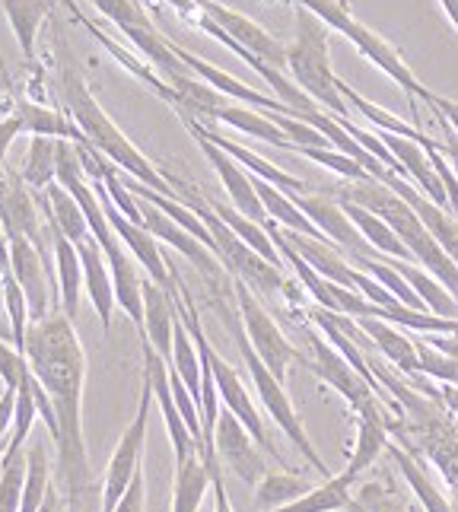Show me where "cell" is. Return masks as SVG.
I'll list each match as a JSON object with an SVG mask.
<instances>
[{
  "mask_svg": "<svg viewBox=\"0 0 458 512\" xmlns=\"http://www.w3.org/2000/svg\"><path fill=\"white\" fill-rule=\"evenodd\" d=\"M7 13V23L20 42V51L29 64H35V39H39V29L48 20L55 0H0Z\"/></svg>",
  "mask_w": 458,
  "mask_h": 512,
  "instance_id": "cell-32",
  "label": "cell"
},
{
  "mask_svg": "<svg viewBox=\"0 0 458 512\" xmlns=\"http://www.w3.org/2000/svg\"><path fill=\"white\" fill-rule=\"evenodd\" d=\"M23 134V125H20V118H16L13 112L0 118V169L7 166V153L13 147V140Z\"/></svg>",
  "mask_w": 458,
  "mask_h": 512,
  "instance_id": "cell-52",
  "label": "cell"
},
{
  "mask_svg": "<svg viewBox=\"0 0 458 512\" xmlns=\"http://www.w3.org/2000/svg\"><path fill=\"white\" fill-rule=\"evenodd\" d=\"M427 105L436 112V118H439V121H446V125L458 134V102H455V99L433 93V99H430Z\"/></svg>",
  "mask_w": 458,
  "mask_h": 512,
  "instance_id": "cell-54",
  "label": "cell"
},
{
  "mask_svg": "<svg viewBox=\"0 0 458 512\" xmlns=\"http://www.w3.org/2000/svg\"><path fill=\"white\" fill-rule=\"evenodd\" d=\"M347 39L354 42V48L360 51L366 61H373L385 77H392V83H398L401 90L408 93L414 112H417V99L420 102H430L433 99V90H427V86L414 77V70L404 64V58L398 55V48L392 42H385L379 32H373V29L363 26V23H354V26L347 29Z\"/></svg>",
  "mask_w": 458,
  "mask_h": 512,
  "instance_id": "cell-16",
  "label": "cell"
},
{
  "mask_svg": "<svg viewBox=\"0 0 458 512\" xmlns=\"http://www.w3.org/2000/svg\"><path fill=\"white\" fill-rule=\"evenodd\" d=\"M306 338L312 344V360H309V369L315 376H319L328 388H334L338 395H344V401L350 404V411H363L366 404L379 401V395L373 392V385H369L354 366H350L338 350H334L322 334H315L312 328H306Z\"/></svg>",
  "mask_w": 458,
  "mask_h": 512,
  "instance_id": "cell-12",
  "label": "cell"
},
{
  "mask_svg": "<svg viewBox=\"0 0 458 512\" xmlns=\"http://www.w3.org/2000/svg\"><path fill=\"white\" fill-rule=\"evenodd\" d=\"M20 175L32 191H45L55 185L58 182V140L55 137H32Z\"/></svg>",
  "mask_w": 458,
  "mask_h": 512,
  "instance_id": "cell-40",
  "label": "cell"
},
{
  "mask_svg": "<svg viewBox=\"0 0 458 512\" xmlns=\"http://www.w3.org/2000/svg\"><path fill=\"white\" fill-rule=\"evenodd\" d=\"M39 512H67L64 497H61V490H58V487H51V490H48V500H45V506H42Z\"/></svg>",
  "mask_w": 458,
  "mask_h": 512,
  "instance_id": "cell-57",
  "label": "cell"
},
{
  "mask_svg": "<svg viewBox=\"0 0 458 512\" xmlns=\"http://www.w3.org/2000/svg\"><path fill=\"white\" fill-rule=\"evenodd\" d=\"M45 223H48V236H51V258H55L58 309L74 322L80 312V296H83V261H80L77 245L70 242L51 220H45Z\"/></svg>",
  "mask_w": 458,
  "mask_h": 512,
  "instance_id": "cell-22",
  "label": "cell"
},
{
  "mask_svg": "<svg viewBox=\"0 0 458 512\" xmlns=\"http://www.w3.org/2000/svg\"><path fill=\"white\" fill-rule=\"evenodd\" d=\"M354 417H357V439H354V452H350V462H347L344 478H350V481L357 484L360 474L366 468H373L376 458L385 449H389L392 430H389V408H385L382 401L366 404V408L357 411Z\"/></svg>",
  "mask_w": 458,
  "mask_h": 512,
  "instance_id": "cell-19",
  "label": "cell"
},
{
  "mask_svg": "<svg viewBox=\"0 0 458 512\" xmlns=\"http://www.w3.org/2000/svg\"><path fill=\"white\" fill-rule=\"evenodd\" d=\"M357 322L366 331V338L373 341V347L398 369L401 376H408V379H417L420 376L417 344L411 338H404V334L395 325L382 322V319H357Z\"/></svg>",
  "mask_w": 458,
  "mask_h": 512,
  "instance_id": "cell-27",
  "label": "cell"
},
{
  "mask_svg": "<svg viewBox=\"0 0 458 512\" xmlns=\"http://www.w3.org/2000/svg\"><path fill=\"white\" fill-rule=\"evenodd\" d=\"M175 293V290H172ZM169 290H163L160 284H153L150 277H144V334L150 347L160 353V357L169 363L172 360V338H175V299Z\"/></svg>",
  "mask_w": 458,
  "mask_h": 512,
  "instance_id": "cell-25",
  "label": "cell"
},
{
  "mask_svg": "<svg viewBox=\"0 0 458 512\" xmlns=\"http://www.w3.org/2000/svg\"><path fill=\"white\" fill-rule=\"evenodd\" d=\"M312 490L315 487L293 471H268L261 478V484L255 487V506L258 512H271V509H280L299 497H306Z\"/></svg>",
  "mask_w": 458,
  "mask_h": 512,
  "instance_id": "cell-41",
  "label": "cell"
},
{
  "mask_svg": "<svg viewBox=\"0 0 458 512\" xmlns=\"http://www.w3.org/2000/svg\"><path fill=\"white\" fill-rule=\"evenodd\" d=\"M7 443H10V439H7ZM7 443H0V462H4V452H7Z\"/></svg>",
  "mask_w": 458,
  "mask_h": 512,
  "instance_id": "cell-59",
  "label": "cell"
},
{
  "mask_svg": "<svg viewBox=\"0 0 458 512\" xmlns=\"http://www.w3.org/2000/svg\"><path fill=\"white\" fill-rule=\"evenodd\" d=\"M417 392H424L427 398H433V401H439L443 408L458 420V385H439V382H424V379H408Z\"/></svg>",
  "mask_w": 458,
  "mask_h": 512,
  "instance_id": "cell-49",
  "label": "cell"
},
{
  "mask_svg": "<svg viewBox=\"0 0 458 512\" xmlns=\"http://www.w3.org/2000/svg\"><path fill=\"white\" fill-rule=\"evenodd\" d=\"M210 487L214 481H210V468L201 452L191 455L188 462H179L172 484V512H198Z\"/></svg>",
  "mask_w": 458,
  "mask_h": 512,
  "instance_id": "cell-34",
  "label": "cell"
},
{
  "mask_svg": "<svg viewBox=\"0 0 458 512\" xmlns=\"http://www.w3.org/2000/svg\"><path fill=\"white\" fill-rule=\"evenodd\" d=\"M443 4V10H446V16L452 20V26L458 29V0H439Z\"/></svg>",
  "mask_w": 458,
  "mask_h": 512,
  "instance_id": "cell-58",
  "label": "cell"
},
{
  "mask_svg": "<svg viewBox=\"0 0 458 512\" xmlns=\"http://www.w3.org/2000/svg\"><path fill=\"white\" fill-rule=\"evenodd\" d=\"M32 188L23 182V175L16 169H0V223H4L7 236H26L35 249L48 258L45 242V214L39 198L29 194Z\"/></svg>",
  "mask_w": 458,
  "mask_h": 512,
  "instance_id": "cell-9",
  "label": "cell"
},
{
  "mask_svg": "<svg viewBox=\"0 0 458 512\" xmlns=\"http://www.w3.org/2000/svg\"><path fill=\"white\" fill-rule=\"evenodd\" d=\"M26 484V449H7L0 462V512H20Z\"/></svg>",
  "mask_w": 458,
  "mask_h": 512,
  "instance_id": "cell-44",
  "label": "cell"
},
{
  "mask_svg": "<svg viewBox=\"0 0 458 512\" xmlns=\"http://www.w3.org/2000/svg\"><path fill=\"white\" fill-rule=\"evenodd\" d=\"M77 252H80V261H83V293L90 296V303L99 315V322L105 331H112V315H115V280H112V271H109V261H105L99 242L90 236L77 242Z\"/></svg>",
  "mask_w": 458,
  "mask_h": 512,
  "instance_id": "cell-23",
  "label": "cell"
},
{
  "mask_svg": "<svg viewBox=\"0 0 458 512\" xmlns=\"http://www.w3.org/2000/svg\"><path fill=\"white\" fill-rule=\"evenodd\" d=\"M287 74L328 115L350 118V105L338 93V74L328 55V26L303 7H296V39L287 45Z\"/></svg>",
  "mask_w": 458,
  "mask_h": 512,
  "instance_id": "cell-4",
  "label": "cell"
},
{
  "mask_svg": "<svg viewBox=\"0 0 458 512\" xmlns=\"http://www.w3.org/2000/svg\"><path fill=\"white\" fill-rule=\"evenodd\" d=\"M26 360L32 376L39 379L45 395L55 408L58 433L55 443V468H58V490L64 500L86 497V493L102 490L86 455L83 436V385H86V353L77 338L74 322L61 309L45 315L42 322H32L26 331Z\"/></svg>",
  "mask_w": 458,
  "mask_h": 512,
  "instance_id": "cell-1",
  "label": "cell"
},
{
  "mask_svg": "<svg viewBox=\"0 0 458 512\" xmlns=\"http://www.w3.org/2000/svg\"><path fill=\"white\" fill-rule=\"evenodd\" d=\"M144 503H147V484H144V468L134 474L131 487L125 490V497L118 500V506L112 512H144Z\"/></svg>",
  "mask_w": 458,
  "mask_h": 512,
  "instance_id": "cell-50",
  "label": "cell"
},
{
  "mask_svg": "<svg viewBox=\"0 0 458 512\" xmlns=\"http://www.w3.org/2000/svg\"><path fill=\"white\" fill-rule=\"evenodd\" d=\"M344 210H347V217L354 220V226L360 229V236L373 245V249L385 258H398V261H414V255L408 252V245H404L398 236H395V229L385 223L382 217H376L373 210H366L360 204H347L341 201Z\"/></svg>",
  "mask_w": 458,
  "mask_h": 512,
  "instance_id": "cell-37",
  "label": "cell"
},
{
  "mask_svg": "<svg viewBox=\"0 0 458 512\" xmlns=\"http://www.w3.org/2000/svg\"><path fill=\"white\" fill-rule=\"evenodd\" d=\"M134 198H137V194H134ZM137 201H140V217H144V229H147V233H150L156 242H166L169 249H175L182 258H188V261L195 264V268L210 280V284L220 287L226 268L217 261V255L210 252L207 245H201L195 236L188 233V229H182L172 217H166L160 207H153V204L144 201V198H137Z\"/></svg>",
  "mask_w": 458,
  "mask_h": 512,
  "instance_id": "cell-14",
  "label": "cell"
},
{
  "mask_svg": "<svg viewBox=\"0 0 458 512\" xmlns=\"http://www.w3.org/2000/svg\"><path fill=\"white\" fill-rule=\"evenodd\" d=\"M7 239H10V268L26 293L29 315H32V322H42L45 315L55 312L51 303H58V293H51L48 258L35 249L26 236H7Z\"/></svg>",
  "mask_w": 458,
  "mask_h": 512,
  "instance_id": "cell-15",
  "label": "cell"
},
{
  "mask_svg": "<svg viewBox=\"0 0 458 512\" xmlns=\"http://www.w3.org/2000/svg\"><path fill=\"white\" fill-rule=\"evenodd\" d=\"M255 179V175H252ZM255 191H258V198L264 204V210H268V220H274L277 226H284L290 229V233H299V236H309V239H325L322 236V229L315 226L303 210H299L293 204V198L287 191H280L277 185H268L264 179H255Z\"/></svg>",
  "mask_w": 458,
  "mask_h": 512,
  "instance_id": "cell-36",
  "label": "cell"
},
{
  "mask_svg": "<svg viewBox=\"0 0 458 512\" xmlns=\"http://www.w3.org/2000/svg\"><path fill=\"white\" fill-rule=\"evenodd\" d=\"M443 153H446V160H449V166L455 169V175H458V134L449 128V134H446V144H443Z\"/></svg>",
  "mask_w": 458,
  "mask_h": 512,
  "instance_id": "cell-56",
  "label": "cell"
},
{
  "mask_svg": "<svg viewBox=\"0 0 458 512\" xmlns=\"http://www.w3.org/2000/svg\"><path fill=\"white\" fill-rule=\"evenodd\" d=\"M13 115L20 118L23 134L29 137H55V140H74V144H86L80 128L70 121L67 115L48 109L42 102H32V99H16L13 102Z\"/></svg>",
  "mask_w": 458,
  "mask_h": 512,
  "instance_id": "cell-28",
  "label": "cell"
},
{
  "mask_svg": "<svg viewBox=\"0 0 458 512\" xmlns=\"http://www.w3.org/2000/svg\"><path fill=\"white\" fill-rule=\"evenodd\" d=\"M214 452L220 458V465L233 471L236 478L249 487H258L264 474H268V462H264V452L255 443V436L226 408L220 411L217 430H214Z\"/></svg>",
  "mask_w": 458,
  "mask_h": 512,
  "instance_id": "cell-10",
  "label": "cell"
},
{
  "mask_svg": "<svg viewBox=\"0 0 458 512\" xmlns=\"http://www.w3.org/2000/svg\"><path fill=\"white\" fill-rule=\"evenodd\" d=\"M455 512H458V503H455Z\"/></svg>",
  "mask_w": 458,
  "mask_h": 512,
  "instance_id": "cell-61",
  "label": "cell"
},
{
  "mask_svg": "<svg viewBox=\"0 0 458 512\" xmlns=\"http://www.w3.org/2000/svg\"><path fill=\"white\" fill-rule=\"evenodd\" d=\"M13 417H16V388H4V395H0V443L10 439Z\"/></svg>",
  "mask_w": 458,
  "mask_h": 512,
  "instance_id": "cell-53",
  "label": "cell"
},
{
  "mask_svg": "<svg viewBox=\"0 0 458 512\" xmlns=\"http://www.w3.org/2000/svg\"><path fill=\"white\" fill-rule=\"evenodd\" d=\"M417 357H420V376H427L430 382L439 385H458V363L449 353L433 347L430 341H417Z\"/></svg>",
  "mask_w": 458,
  "mask_h": 512,
  "instance_id": "cell-45",
  "label": "cell"
},
{
  "mask_svg": "<svg viewBox=\"0 0 458 512\" xmlns=\"http://www.w3.org/2000/svg\"><path fill=\"white\" fill-rule=\"evenodd\" d=\"M153 385L144 379V388H140V404L137 414L128 423V430L121 433L118 446L109 458V468H105L102 478V512H112L118 506V500L125 497V490L131 487L134 474L144 468V446H147V423H150V404H153Z\"/></svg>",
  "mask_w": 458,
  "mask_h": 512,
  "instance_id": "cell-7",
  "label": "cell"
},
{
  "mask_svg": "<svg viewBox=\"0 0 458 512\" xmlns=\"http://www.w3.org/2000/svg\"><path fill=\"white\" fill-rule=\"evenodd\" d=\"M169 185L179 191V201L188 204L195 214L201 217V223L207 226V233L214 236V255L217 261L226 268V274L233 280H242L245 287H252L255 293H264V296H277L284 293V287L290 284V280L284 277V271L274 268L271 261H264L258 252H252L249 245H245L233 229H229L214 210H210V204L204 201V194H198L195 185H188L182 179H175V175H166Z\"/></svg>",
  "mask_w": 458,
  "mask_h": 512,
  "instance_id": "cell-5",
  "label": "cell"
},
{
  "mask_svg": "<svg viewBox=\"0 0 458 512\" xmlns=\"http://www.w3.org/2000/svg\"><path fill=\"white\" fill-rule=\"evenodd\" d=\"M338 93L347 99V105L350 109H357L369 125H373L376 131H382V134H395V137H408V140H414V144H420V147H427V150H433V147H439V140H433V137H427L424 131H417L414 125H408V121H401V118H395L392 112H385L382 105H376V102H369V99H363L354 86L350 83H344L341 77H338Z\"/></svg>",
  "mask_w": 458,
  "mask_h": 512,
  "instance_id": "cell-31",
  "label": "cell"
},
{
  "mask_svg": "<svg viewBox=\"0 0 458 512\" xmlns=\"http://www.w3.org/2000/svg\"><path fill=\"white\" fill-rule=\"evenodd\" d=\"M191 137L198 140V147H201V153L207 156V163L217 169V175H220V182H223V188H226V194H229V204H233L239 214H245L249 220H255V223H268V210H264V204H261V198H258V191H255V179H252V172H245L233 156L229 153H223L217 144H210V140L204 137V134H198V131H191Z\"/></svg>",
  "mask_w": 458,
  "mask_h": 512,
  "instance_id": "cell-18",
  "label": "cell"
},
{
  "mask_svg": "<svg viewBox=\"0 0 458 512\" xmlns=\"http://www.w3.org/2000/svg\"><path fill=\"white\" fill-rule=\"evenodd\" d=\"M233 296H236V306H239V319L245 328V338L255 347V353L264 360V366L284 382L287 379V369L293 360H303L299 353L290 347V341L284 338V331L277 328L274 315L261 306V299L252 287H245L242 280H233Z\"/></svg>",
  "mask_w": 458,
  "mask_h": 512,
  "instance_id": "cell-8",
  "label": "cell"
},
{
  "mask_svg": "<svg viewBox=\"0 0 458 512\" xmlns=\"http://www.w3.org/2000/svg\"><path fill=\"white\" fill-rule=\"evenodd\" d=\"M39 204H42L45 220L55 223L74 245L93 236L90 233V223H86L83 210H80V204L74 201V194L64 191L58 182L51 185V188H45V191H39Z\"/></svg>",
  "mask_w": 458,
  "mask_h": 512,
  "instance_id": "cell-33",
  "label": "cell"
},
{
  "mask_svg": "<svg viewBox=\"0 0 458 512\" xmlns=\"http://www.w3.org/2000/svg\"><path fill=\"white\" fill-rule=\"evenodd\" d=\"M414 506L401 497L395 490V484L389 481H366L360 484V490L354 493V503H350L347 512H411Z\"/></svg>",
  "mask_w": 458,
  "mask_h": 512,
  "instance_id": "cell-43",
  "label": "cell"
},
{
  "mask_svg": "<svg viewBox=\"0 0 458 512\" xmlns=\"http://www.w3.org/2000/svg\"><path fill=\"white\" fill-rule=\"evenodd\" d=\"M64 51V48H61ZM58 90H61V99L67 105V118L74 121V125L80 128L83 140L90 144L96 153H102L105 160H109L112 166L125 169L134 182L147 185L153 191L166 194V198H179V191H175L166 179V172L156 169L144 153H140L128 134L121 131L115 121L105 115V109L96 102V96L90 93V86H86L80 67L70 61V55L64 51L61 58V74H58Z\"/></svg>",
  "mask_w": 458,
  "mask_h": 512,
  "instance_id": "cell-2",
  "label": "cell"
},
{
  "mask_svg": "<svg viewBox=\"0 0 458 512\" xmlns=\"http://www.w3.org/2000/svg\"><path fill=\"white\" fill-rule=\"evenodd\" d=\"M385 455L392 458L395 468L401 471V478L408 481V487H411V493L417 497V506H420V509H424V512H455V503L433 484V478L427 474L424 458L414 455V452H408V449L398 446V443H389Z\"/></svg>",
  "mask_w": 458,
  "mask_h": 512,
  "instance_id": "cell-26",
  "label": "cell"
},
{
  "mask_svg": "<svg viewBox=\"0 0 458 512\" xmlns=\"http://www.w3.org/2000/svg\"><path fill=\"white\" fill-rule=\"evenodd\" d=\"M220 309V315H223V325L229 328V334H233V341H236V347H239V353H242V360H245V369H249V376H252V385H255V392H258V398H261V404H264V411L271 414V420L277 423L280 430H284V436L290 439V443L303 452V458L306 462L322 474L325 481H331L334 474L328 471V465L322 462V455L315 452V446H312V439H309V433H306V427H303V420H299V414H296V408H293V401H290V395H287V388H284V382H280L268 366H264V360L255 353V347L249 344V338H245V328L239 325L242 319H236L233 312H229L223 303L217 306Z\"/></svg>",
  "mask_w": 458,
  "mask_h": 512,
  "instance_id": "cell-6",
  "label": "cell"
},
{
  "mask_svg": "<svg viewBox=\"0 0 458 512\" xmlns=\"http://www.w3.org/2000/svg\"><path fill=\"white\" fill-rule=\"evenodd\" d=\"M354 481L344 478V474H338V478L325 481L322 487H315L312 493H306V497H299L287 506L280 509H271V512H347L350 503H354Z\"/></svg>",
  "mask_w": 458,
  "mask_h": 512,
  "instance_id": "cell-42",
  "label": "cell"
},
{
  "mask_svg": "<svg viewBox=\"0 0 458 512\" xmlns=\"http://www.w3.org/2000/svg\"><path fill=\"white\" fill-rule=\"evenodd\" d=\"M195 4L229 35V39H236L245 51H252L255 58H261L264 64H271L277 70H287V45L277 42L264 26H258L255 20H249V16L217 4V0H195Z\"/></svg>",
  "mask_w": 458,
  "mask_h": 512,
  "instance_id": "cell-17",
  "label": "cell"
},
{
  "mask_svg": "<svg viewBox=\"0 0 458 512\" xmlns=\"http://www.w3.org/2000/svg\"><path fill=\"white\" fill-rule=\"evenodd\" d=\"M55 487L51 481V462H48V446L42 439L26 449V484H23V503L20 512H39L48 500V490Z\"/></svg>",
  "mask_w": 458,
  "mask_h": 512,
  "instance_id": "cell-39",
  "label": "cell"
},
{
  "mask_svg": "<svg viewBox=\"0 0 458 512\" xmlns=\"http://www.w3.org/2000/svg\"><path fill=\"white\" fill-rule=\"evenodd\" d=\"M140 350H144V379L153 385V398L160 404L163 411V423H166V433L172 439V452H175V465L179 462H188L191 455L201 452V443L195 436H191L188 423L179 411V404H175V395H172V382H169V363L150 347L147 338H140Z\"/></svg>",
  "mask_w": 458,
  "mask_h": 512,
  "instance_id": "cell-11",
  "label": "cell"
},
{
  "mask_svg": "<svg viewBox=\"0 0 458 512\" xmlns=\"http://www.w3.org/2000/svg\"><path fill=\"white\" fill-rule=\"evenodd\" d=\"M433 347H439L443 353H449V357L458 363V334H436V338L430 341Z\"/></svg>",
  "mask_w": 458,
  "mask_h": 512,
  "instance_id": "cell-55",
  "label": "cell"
},
{
  "mask_svg": "<svg viewBox=\"0 0 458 512\" xmlns=\"http://www.w3.org/2000/svg\"><path fill=\"white\" fill-rule=\"evenodd\" d=\"M207 204H210V210H214V214L233 229V233L249 245L252 252H258L264 261H271L274 268H280L284 271V258H280V252H277V245H274V239H271V233H268V226H261V223H255V220H249L245 214H239V210L233 207V204H220V201H214V198H204Z\"/></svg>",
  "mask_w": 458,
  "mask_h": 512,
  "instance_id": "cell-35",
  "label": "cell"
},
{
  "mask_svg": "<svg viewBox=\"0 0 458 512\" xmlns=\"http://www.w3.org/2000/svg\"><path fill=\"white\" fill-rule=\"evenodd\" d=\"M338 198L347 204H360L366 210H373L376 217H382L395 229V236L408 245V252L414 255V261L420 264V268L430 271L452 296H458V264L443 252V245L430 236V229L414 214V207L404 198H398L389 185H382L379 179L369 175V179H363V182L341 185Z\"/></svg>",
  "mask_w": 458,
  "mask_h": 512,
  "instance_id": "cell-3",
  "label": "cell"
},
{
  "mask_svg": "<svg viewBox=\"0 0 458 512\" xmlns=\"http://www.w3.org/2000/svg\"><path fill=\"white\" fill-rule=\"evenodd\" d=\"M290 198L315 226L322 229V236L331 239L350 258H376L379 255L373 245L360 236V229L354 226V220L347 217L341 201L328 198V194H290Z\"/></svg>",
  "mask_w": 458,
  "mask_h": 512,
  "instance_id": "cell-13",
  "label": "cell"
},
{
  "mask_svg": "<svg viewBox=\"0 0 458 512\" xmlns=\"http://www.w3.org/2000/svg\"><path fill=\"white\" fill-rule=\"evenodd\" d=\"M290 4L315 13L328 29L341 32V35H347V29L357 23L354 20V10H350L347 0H290Z\"/></svg>",
  "mask_w": 458,
  "mask_h": 512,
  "instance_id": "cell-47",
  "label": "cell"
},
{
  "mask_svg": "<svg viewBox=\"0 0 458 512\" xmlns=\"http://www.w3.org/2000/svg\"><path fill=\"white\" fill-rule=\"evenodd\" d=\"M411 512H424V509H420V506H414V509H411Z\"/></svg>",
  "mask_w": 458,
  "mask_h": 512,
  "instance_id": "cell-60",
  "label": "cell"
},
{
  "mask_svg": "<svg viewBox=\"0 0 458 512\" xmlns=\"http://www.w3.org/2000/svg\"><path fill=\"white\" fill-rule=\"evenodd\" d=\"M293 153L306 156V160L319 163V166H325L331 172H338L341 179H347V182H363V179H369V172L357 160H350V156H344L341 150H334V147H303V150H293Z\"/></svg>",
  "mask_w": 458,
  "mask_h": 512,
  "instance_id": "cell-46",
  "label": "cell"
},
{
  "mask_svg": "<svg viewBox=\"0 0 458 512\" xmlns=\"http://www.w3.org/2000/svg\"><path fill=\"white\" fill-rule=\"evenodd\" d=\"M185 121V128L188 131H198V134H204L210 144H217L223 153H229L233 160L245 169V172H252L255 179H264L268 185H277L280 191H287V194H306V182L303 179H296V175H290V172H284L280 166H274V163H268L264 156H258L255 150H249V147H242V144H236V140H229V137H223L214 125H204V121H198V118H182Z\"/></svg>",
  "mask_w": 458,
  "mask_h": 512,
  "instance_id": "cell-20",
  "label": "cell"
},
{
  "mask_svg": "<svg viewBox=\"0 0 458 512\" xmlns=\"http://www.w3.org/2000/svg\"><path fill=\"white\" fill-rule=\"evenodd\" d=\"M280 233H284V239L290 242V249L303 258L319 277L331 280V284H341L347 290H357L354 287L357 268L341 255V249L331 239H309V236L290 233V229H284V226H280Z\"/></svg>",
  "mask_w": 458,
  "mask_h": 512,
  "instance_id": "cell-24",
  "label": "cell"
},
{
  "mask_svg": "<svg viewBox=\"0 0 458 512\" xmlns=\"http://www.w3.org/2000/svg\"><path fill=\"white\" fill-rule=\"evenodd\" d=\"M29 376V360L23 350H16L13 344L0 341V379L4 388H20V382Z\"/></svg>",
  "mask_w": 458,
  "mask_h": 512,
  "instance_id": "cell-48",
  "label": "cell"
},
{
  "mask_svg": "<svg viewBox=\"0 0 458 512\" xmlns=\"http://www.w3.org/2000/svg\"><path fill=\"white\" fill-rule=\"evenodd\" d=\"M389 268H395L404 280L411 284V290L424 299V306L433 312V315H443V319H458V296H452L439 280L430 274V271H424V268H417L414 261H398V258H385V255H379Z\"/></svg>",
  "mask_w": 458,
  "mask_h": 512,
  "instance_id": "cell-29",
  "label": "cell"
},
{
  "mask_svg": "<svg viewBox=\"0 0 458 512\" xmlns=\"http://www.w3.org/2000/svg\"><path fill=\"white\" fill-rule=\"evenodd\" d=\"M179 315V312H175ZM169 366L179 373V379L188 385V392L191 398L198 401V408H201V376H204V366H201V353H198V344L195 338H191V331L185 328L182 322V315L175 319V338H172V360Z\"/></svg>",
  "mask_w": 458,
  "mask_h": 512,
  "instance_id": "cell-38",
  "label": "cell"
},
{
  "mask_svg": "<svg viewBox=\"0 0 458 512\" xmlns=\"http://www.w3.org/2000/svg\"><path fill=\"white\" fill-rule=\"evenodd\" d=\"M172 51L179 55V61L195 74L198 80H204L207 86H214V90L226 99H233V102H242V105H249V109H261V112H280V115H293L290 109L280 99L274 96H264L258 90H252V86H245L242 80H236L233 74H226V70L214 67V64H207L201 61L198 55H191V51L179 48V45H172Z\"/></svg>",
  "mask_w": 458,
  "mask_h": 512,
  "instance_id": "cell-21",
  "label": "cell"
},
{
  "mask_svg": "<svg viewBox=\"0 0 458 512\" xmlns=\"http://www.w3.org/2000/svg\"><path fill=\"white\" fill-rule=\"evenodd\" d=\"M204 462L210 468V481H214V512H233L229 506V493H226V484H223V465L217 455H204Z\"/></svg>",
  "mask_w": 458,
  "mask_h": 512,
  "instance_id": "cell-51",
  "label": "cell"
},
{
  "mask_svg": "<svg viewBox=\"0 0 458 512\" xmlns=\"http://www.w3.org/2000/svg\"><path fill=\"white\" fill-rule=\"evenodd\" d=\"M210 121H220V125H229V128H236L239 134H249V137H255V140H264V144H271V147L293 150V144L287 140V134L274 125V118H271V115H264V112L249 109V105H233V102H226L223 109H217L214 115H210ZM210 121H204V125H210Z\"/></svg>",
  "mask_w": 458,
  "mask_h": 512,
  "instance_id": "cell-30",
  "label": "cell"
}]
</instances>
